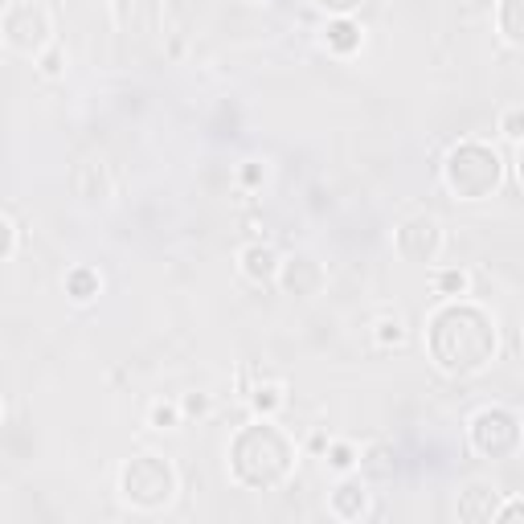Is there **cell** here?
I'll use <instances>...</instances> for the list:
<instances>
[{"label": "cell", "mask_w": 524, "mask_h": 524, "mask_svg": "<svg viewBox=\"0 0 524 524\" xmlns=\"http://www.w3.org/2000/svg\"><path fill=\"white\" fill-rule=\"evenodd\" d=\"M426 353L447 377L488 373L500 357L496 316L484 308V303H475L471 295L443 299L439 308L426 316Z\"/></svg>", "instance_id": "1"}, {"label": "cell", "mask_w": 524, "mask_h": 524, "mask_svg": "<svg viewBox=\"0 0 524 524\" xmlns=\"http://www.w3.org/2000/svg\"><path fill=\"white\" fill-rule=\"evenodd\" d=\"M226 459H230V475H234L238 488L271 492V488H283L295 475L299 447L275 418H254L250 426H242L230 439Z\"/></svg>", "instance_id": "2"}, {"label": "cell", "mask_w": 524, "mask_h": 524, "mask_svg": "<svg viewBox=\"0 0 524 524\" xmlns=\"http://www.w3.org/2000/svg\"><path fill=\"white\" fill-rule=\"evenodd\" d=\"M504 156L496 152V144H484V140H459L447 160H443V185L455 201H488L500 193L504 185Z\"/></svg>", "instance_id": "3"}, {"label": "cell", "mask_w": 524, "mask_h": 524, "mask_svg": "<svg viewBox=\"0 0 524 524\" xmlns=\"http://www.w3.org/2000/svg\"><path fill=\"white\" fill-rule=\"evenodd\" d=\"M181 492V475L164 455H131L119 467V500L131 512H164Z\"/></svg>", "instance_id": "4"}, {"label": "cell", "mask_w": 524, "mask_h": 524, "mask_svg": "<svg viewBox=\"0 0 524 524\" xmlns=\"http://www.w3.org/2000/svg\"><path fill=\"white\" fill-rule=\"evenodd\" d=\"M467 443H471V451L479 459H492V463L516 459L520 443H524L520 414L512 406H484V410H475L471 422H467Z\"/></svg>", "instance_id": "5"}, {"label": "cell", "mask_w": 524, "mask_h": 524, "mask_svg": "<svg viewBox=\"0 0 524 524\" xmlns=\"http://www.w3.org/2000/svg\"><path fill=\"white\" fill-rule=\"evenodd\" d=\"M0 37H5L9 50L25 54V58H37L50 41H58L50 9L37 5V0H17V5H9L5 17H0Z\"/></svg>", "instance_id": "6"}, {"label": "cell", "mask_w": 524, "mask_h": 524, "mask_svg": "<svg viewBox=\"0 0 524 524\" xmlns=\"http://www.w3.org/2000/svg\"><path fill=\"white\" fill-rule=\"evenodd\" d=\"M443 222L434 213H410L398 222V230H393V250H398L402 262H414V267H434L443 254Z\"/></svg>", "instance_id": "7"}, {"label": "cell", "mask_w": 524, "mask_h": 524, "mask_svg": "<svg viewBox=\"0 0 524 524\" xmlns=\"http://www.w3.org/2000/svg\"><path fill=\"white\" fill-rule=\"evenodd\" d=\"M107 13H111V25L123 33V37H156L164 33V0H107Z\"/></svg>", "instance_id": "8"}, {"label": "cell", "mask_w": 524, "mask_h": 524, "mask_svg": "<svg viewBox=\"0 0 524 524\" xmlns=\"http://www.w3.org/2000/svg\"><path fill=\"white\" fill-rule=\"evenodd\" d=\"M328 283V271L320 267V258L312 254H291L279 262V275H275V287H283L291 299H316Z\"/></svg>", "instance_id": "9"}, {"label": "cell", "mask_w": 524, "mask_h": 524, "mask_svg": "<svg viewBox=\"0 0 524 524\" xmlns=\"http://www.w3.org/2000/svg\"><path fill=\"white\" fill-rule=\"evenodd\" d=\"M369 512H373V492H369V484H365V475H357V471L340 475L336 488L328 492V516H336V520H344V524H357V520H365Z\"/></svg>", "instance_id": "10"}, {"label": "cell", "mask_w": 524, "mask_h": 524, "mask_svg": "<svg viewBox=\"0 0 524 524\" xmlns=\"http://www.w3.org/2000/svg\"><path fill=\"white\" fill-rule=\"evenodd\" d=\"M279 262H283V254H279L271 242H250V246L238 250V271H242V279H250L254 287H275Z\"/></svg>", "instance_id": "11"}, {"label": "cell", "mask_w": 524, "mask_h": 524, "mask_svg": "<svg viewBox=\"0 0 524 524\" xmlns=\"http://www.w3.org/2000/svg\"><path fill=\"white\" fill-rule=\"evenodd\" d=\"M70 185H74V197L91 201V205L111 201V193H115V177H111L107 160H82V164H74Z\"/></svg>", "instance_id": "12"}, {"label": "cell", "mask_w": 524, "mask_h": 524, "mask_svg": "<svg viewBox=\"0 0 524 524\" xmlns=\"http://www.w3.org/2000/svg\"><path fill=\"white\" fill-rule=\"evenodd\" d=\"M320 46H324L332 58H353V54H361V46H365V29H361L357 17H328Z\"/></svg>", "instance_id": "13"}, {"label": "cell", "mask_w": 524, "mask_h": 524, "mask_svg": "<svg viewBox=\"0 0 524 524\" xmlns=\"http://www.w3.org/2000/svg\"><path fill=\"white\" fill-rule=\"evenodd\" d=\"M496 508H500V492L492 484H471L459 496V520H471V524H488Z\"/></svg>", "instance_id": "14"}, {"label": "cell", "mask_w": 524, "mask_h": 524, "mask_svg": "<svg viewBox=\"0 0 524 524\" xmlns=\"http://www.w3.org/2000/svg\"><path fill=\"white\" fill-rule=\"evenodd\" d=\"M496 33L508 50L524 46V0H496Z\"/></svg>", "instance_id": "15"}, {"label": "cell", "mask_w": 524, "mask_h": 524, "mask_svg": "<svg viewBox=\"0 0 524 524\" xmlns=\"http://www.w3.org/2000/svg\"><path fill=\"white\" fill-rule=\"evenodd\" d=\"M62 287H66V299H70V303L86 308V303H95V299H99V291H103V275H99L95 267H70L66 279H62Z\"/></svg>", "instance_id": "16"}, {"label": "cell", "mask_w": 524, "mask_h": 524, "mask_svg": "<svg viewBox=\"0 0 524 524\" xmlns=\"http://www.w3.org/2000/svg\"><path fill=\"white\" fill-rule=\"evenodd\" d=\"M283 406H287V385L283 381H262V385L250 389V410L258 418H275Z\"/></svg>", "instance_id": "17"}, {"label": "cell", "mask_w": 524, "mask_h": 524, "mask_svg": "<svg viewBox=\"0 0 524 524\" xmlns=\"http://www.w3.org/2000/svg\"><path fill=\"white\" fill-rule=\"evenodd\" d=\"M434 295H439V299H463V295H471V271H463V267H439V271H434Z\"/></svg>", "instance_id": "18"}, {"label": "cell", "mask_w": 524, "mask_h": 524, "mask_svg": "<svg viewBox=\"0 0 524 524\" xmlns=\"http://www.w3.org/2000/svg\"><path fill=\"white\" fill-rule=\"evenodd\" d=\"M324 463H328V471L348 475V471H357V463H361V447H357V443H348V439H328V447H324Z\"/></svg>", "instance_id": "19"}, {"label": "cell", "mask_w": 524, "mask_h": 524, "mask_svg": "<svg viewBox=\"0 0 524 524\" xmlns=\"http://www.w3.org/2000/svg\"><path fill=\"white\" fill-rule=\"evenodd\" d=\"M406 320L402 316H381L377 324H373V340L381 344V348H402L406 344Z\"/></svg>", "instance_id": "20"}, {"label": "cell", "mask_w": 524, "mask_h": 524, "mask_svg": "<svg viewBox=\"0 0 524 524\" xmlns=\"http://www.w3.org/2000/svg\"><path fill=\"white\" fill-rule=\"evenodd\" d=\"M33 62H37V74H41V78H62V74H66V46H62V41H50V46L41 50Z\"/></svg>", "instance_id": "21"}, {"label": "cell", "mask_w": 524, "mask_h": 524, "mask_svg": "<svg viewBox=\"0 0 524 524\" xmlns=\"http://www.w3.org/2000/svg\"><path fill=\"white\" fill-rule=\"evenodd\" d=\"M181 422H185L181 402H152V410H148V426L152 430H177Z\"/></svg>", "instance_id": "22"}, {"label": "cell", "mask_w": 524, "mask_h": 524, "mask_svg": "<svg viewBox=\"0 0 524 524\" xmlns=\"http://www.w3.org/2000/svg\"><path fill=\"white\" fill-rule=\"evenodd\" d=\"M500 136L508 148H520V140H524V111L516 103L504 107V115H500Z\"/></svg>", "instance_id": "23"}, {"label": "cell", "mask_w": 524, "mask_h": 524, "mask_svg": "<svg viewBox=\"0 0 524 524\" xmlns=\"http://www.w3.org/2000/svg\"><path fill=\"white\" fill-rule=\"evenodd\" d=\"M181 414L185 418H209L213 414V398H209V393H185V398H181Z\"/></svg>", "instance_id": "24"}, {"label": "cell", "mask_w": 524, "mask_h": 524, "mask_svg": "<svg viewBox=\"0 0 524 524\" xmlns=\"http://www.w3.org/2000/svg\"><path fill=\"white\" fill-rule=\"evenodd\" d=\"M312 5L328 17H353L357 9H365V0H312Z\"/></svg>", "instance_id": "25"}, {"label": "cell", "mask_w": 524, "mask_h": 524, "mask_svg": "<svg viewBox=\"0 0 524 524\" xmlns=\"http://www.w3.org/2000/svg\"><path fill=\"white\" fill-rule=\"evenodd\" d=\"M13 254H17V226L0 213V262H9Z\"/></svg>", "instance_id": "26"}, {"label": "cell", "mask_w": 524, "mask_h": 524, "mask_svg": "<svg viewBox=\"0 0 524 524\" xmlns=\"http://www.w3.org/2000/svg\"><path fill=\"white\" fill-rule=\"evenodd\" d=\"M520 516H524V500H520V496H512L508 504H500V508H496L492 524H504V520H520Z\"/></svg>", "instance_id": "27"}, {"label": "cell", "mask_w": 524, "mask_h": 524, "mask_svg": "<svg viewBox=\"0 0 524 524\" xmlns=\"http://www.w3.org/2000/svg\"><path fill=\"white\" fill-rule=\"evenodd\" d=\"M262 177H267V168H262V164H254V160H246V164H242V185H246V189L262 185Z\"/></svg>", "instance_id": "28"}, {"label": "cell", "mask_w": 524, "mask_h": 524, "mask_svg": "<svg viewBox=\"0 0 524 524\" xmlns=\"http://www.w3.org/2000/svg\"><path fill=\"white\" fill-rule=\"evenodd\" d=\"M246 5H254V9H262V5H271V0H246Z\"/></svg>", "instance_id": "29"}, {"label": "cell", "mask_w": 524, "mask_h": 524, "mask_svg": "<svg viewBox=\"0 0 524 524\" xmlns=\"http://www.w3.org/2000/svg\"><path fill=\"white\" fill-rule=\"evenodd\" d=\"M0 414H5V410H0Z\"/></svg>", "instance_id": "30"}]
</instances>
